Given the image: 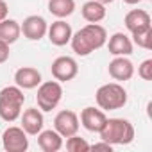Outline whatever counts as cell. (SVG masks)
<instances>
[{
	"label": "cell",
	"mask_w": 152,
	"mask_h": 152,
	"mask_svg": "<svg viewBox=\"0 0 152 152\" xmlns=\"http://www.w3.org/2000/svg\"><path fill=\"white\" fill-rule=\"evenodd\" d=\"M107 41V32L102 25L99 23H88L84 25L83 29H79L75 34H72V48L73 52L81 56V57H86L90 56L91 52L102 48Z\"/></svg>",
	"instance_id": "cell-1"
},
{
	"label": "cell",
	"mask_w": 152,
	"mask_h": 152,
	"mask_svg": "<svg viewBox=\"0 0 152 152\" xmlns=\"http://www.w3.org/2000/svg\"><path fill=\"white\" fill-rule=\"evenodd\" d=\"M99 134L111 145H129L134 140V127L125 118H107Z\"/></svg>",
	"instance_id": "cell-2"
},
{
	"label": "cell",
	"mask_w": 152,
	"mask_h": 152,
	"mask_svg": "<svg viewBox=\"0 0 152 152\" xmlns=\"http://www.w3.org/2000/svg\"><path fill=\"white\" fill-rule=\"evenodd\" d=\"M25 102L23 90L18 86H6L0 90V118L4 122H15L22 115Z\"/></svg>",
	"instance_id": "cell-3"
},
{
	"label": "cell",
	"mask_w": 152,
	"mask_h": 152,
	"mask_svg": "<svg viewBox=\"0 0 152 152\" xmlns=\"http://www.w3.org/2000/svg\"><path fill=\"white\" fill-rule=\"evenodd\" d=\"M95 100L102 111L122 109L127 104V91L120 83H107L97 90Z\"/></svg>",
	"instance_id": "cell-4"
},
{
	"label": "cell",
	"mask_w": 152,
	"mask_h": 152,
	"mask_svg": "<svg viewBox=\"0 0 152 152\" xmlns=\"http://www.w3.org/2000/svg\"><path fill=\"white\" fill-rule=\"evenodd\" d=\"M63 99V88L59 81H47L38 86L36 102L41 111H52L59 106Z\"/></svg>",
	"instance_id": "cell-5"
},
{
	"label": "cell",
	"mask_w": 152,
	"mask_h": 152,
	"mask_svg": "<svg viewBox=\"0 0 152 152\" xmlns=\"http://www.w3.org/2000/svg\"><path fill=\"white\" fill-rule=\"evenodd\" d=\"M50 72L54 75V79L59 83H68L72 79H75V75L79 73V66L77 61L70 56H59L52 61Z\"/></svg>",
	"instance_id": "cell-6"
},
{
	"label": "cell",
	"mask_w": 152,
	"mask_h": 152,
	"mask_svg": "<svg viewBox=\"0 0 152 152\" xmlns=\"http://www.w3.org/2000/svg\"><path fill=\"white\" fill-rule=\"evenodd\" d=\"M0 141L7 152H25L29 148V138L22 127H7L0 136Z\"/></svg>",
	"instance_id": "cell-7"
},
{
	"label": "cell",
	"mask_w": 152,
	"mask_h": 152,
	"mask_svg": "<svg viewBox=\"0 0 152 152\" xmlns=\"http://www.w3.org/2000/svg\"><path fill=\"white\" fill-rule=\"evenodd\" d=\"M54 129L63 138L77 134V131H79V116L73 111H70V109H63L54 118Z\"/></svg>",
	"instance_id": "cell-8"
},
{
	"label": "cell",
	"mask_w": 152,
	"mask_h": 152,
	"mask_svg": "<svg viewBox=\"0 0 152 152\" xmlns=\"http://www.w3.org/2000/svg\"><path fill=\"white\" fill-rule=\"evenodd\" d=\"M22 29V34L31 39V41H39L45 34H47V29H48V23L43 16L39 15H31L23 20V23L20 25Z\"/></svg>",
	"instance_id": "cell-9"
},
{
	"label": "cell",
	"mask_w": 152,
	"mask_h": 152,
	"mask_svg": "<svg viewBox=\"0 0 152 152\" xmlns=\"http://www.w3.org/2000/svg\"><path fill=\"white\" fill-rule=\"evenodd\" d=\"M107 72H109V75L115 81L125 83V81L132 79V75H134V64H132V61L127 56H115V59L107 66Z\"/></svg>",
	"instance_id": "cell-10"
},
{
	"label": "cell",
	"mask_w": 152,
	"mask_h": 152,
	"mask_svg": "<svg viewBox=\"0 0 152 152\" xmlns=\"http://www.w3.org/2000/svg\"><path fill=\"white\" fill-rule=\"evenodd\" d=\"M47 34H48V39H50L52 45H56V47H64L66 43H70L73 32H72L70 23H66L63 18H59L57 22H54V23L48 25Z\"/></svg>",
	"instance_id": "cell-11"
},
{
	"label": "cell",
	"mask_w": 152,
	"mask_h": 152,
	"mask_svg": "<svg viewBox=\"0 0 152 152\" xmlns=\"http://www.w3.org/2000/svg\"><path fill=\"white\" fill-rule=\"evenodd\" d=\"M106 120H107V116H106V111H102V109L84 107L81 111V124L90 132H100V129L104 127Z\"/></svg>",
	"instance_id": "cell-12"
},
{
	"label": "cell",
	"mask_w": 152,
	"mask_h": 152,
	"mask_svg": "<svg viewBox=\"0 0 152 152\" xmlns=\"http://www.w3.org/2000/svg\"><path fill=\"white\" fill-rule=\"evenodd\" d=\"M15 83L22 90H34L41 84V73L32 66H22L15 72Z\"/></svg>",
	"instance_id": "cell-13"
},
{
	"label": "cell",
	"mask_w": 152,
	"mask_h": 152,
	"mask_svg": "<svg viewBox=\"0 0 152 152\" xmlns=\"http://www.w3.org/2000/svg\"><path fill=\"white\" fill-rule=\"evenodd\" d=\"M20 116H22V129H23L27 134L36 136V134L43 129L45 120H43L41 109H38V107H29V109H25L23 115H20Z\"/></svg>",
	"instance_id": "cell-14"
},
{
	"label": "cell",
	"mask_w": 152,
	"mask_h": 152,
	"mask_svg": "<svg viewBox=\"0 0 152 152\" xmlns=\"http://www.w3.org/2000/svg\"><path fill=\"white\" fill-rule=\"evenodd\" d=\"M124 23H125L129 32H136V31L152 27L150 25V15L145 9H132V11H129L125 15V18H124Z\"/></svg>",
	"instance_id": "cell-15"
},
{
	"label": "cell",
	"mask_w": 152,
	"mask_h": 152,
	"mask_svg": "<svg viewBox=\"0 0 152 152\" xmlns=\"http://www.w3.org/2000/svg\"><path fill=\"white\" fill-rule=\"evenodd\" d=\"M107 43V50L113 56H131L132 54V41L124 32H115Z\"/></svg>",
	"instance_id": "cell-16"
},
{
	"label": "cell",
	"mask_w": 152,
	"mask_h": 152,
	"mask_svg": "<svg viewBox=\"0 0 152 152\" xmlns=\"http://www.w3.org/2000/svg\"><path fill=\"white\" fill-rule=\"evenodd\" d=\"M36 136H38L39 148L45 150V152H57L63 147V136L56 129H47V131L41 129Z\"/></svg>",
	"instance_id": "cell-17"
},
{
	"label": "cell",
	"mask_w": 152,
	"mask_h": 152,
	"mask_svg": "<svg viewBox=\"0 0 152 152\" xmlns=\"http://www.w3.org/2000/svg\"><path fill=\"white\" fill-rule=\"evenodd\" d=\"M81 13L88 23H99L106 18V6L99 0H88L81 7Z\"/></svg>",
	"instance_id": "cell-18"
},
{
	"label": "cell",
	"mask_w": 152,
	"mask_h": 152,
	"mask_svg": "<svg viewBox=\"0 0 152 152\" xmlns=\"http://www.w3.org/2000/svg\"><path fill=\"white\" fill-rule=\"evenodd\" d=\"M20 34H22V29H20V23L16 20L4 18L0 22V39L6 41L7 45H13L15 41H18Z\"/></svg>",
	"instance_id": "cell-19"
},
{
	"label": "cell",
	"mask_w": 152,
	"mask_h": 152,
	"mask_svg": "<svg viewBox=\"0 0 152 152\" xmlns=\"http://www.w3.org/2000/svg\"><path fill=\"white\" fill-rule=\"evenodd\" d=\"M48 11L56 18H66L75 11V0H48Z\"/></svg>",
	"instance_id": "cell-20"
},
{
	"label": "cell",
	"mask_w": 152,
	"mask_h": 152,
	"mask_svg": "<svg viewBox=\"0 0 152 152\" xmlns=\"http://www.w3.org/2000/svg\"><path fill=\"white\" fill-rule=\"evenodd\" d=\"M132 36V43L141 47V48H150V41H152V27H147V29H141V31H136V32H131Z\"/></svg>",
	"instance_id": "cell-21"
},
{
	"label": "cell",
	"mask_w": 152,
	"mask_h": 152,
	"mask_svg": "<svg viewBox=\"0 0 152 152\" xmlns=\"http://www.w3.org/2000/svg\"><path fill=\"white\" fill-rule=\"evenodd\" d=\"M66 150L68 152H86V150H90V143L84 138L73 134V136L66 138Z\"/></svg>",
	"instance_id": "cell-22"
},
{
	"label": "cell",
	"mask_w": 152,
	"mask_h": 152,
	"mask_svg": "<svg viewBox=\"0 0 152 152\" xmlns=\"http://www.w3.org/2000/svg\"><path fill=\"white\" fill-rule=\"evenodd\" d=\"M138 75L143 81H150L152 79V59H145L138 66Z\"/></svg>",
	"instance_id": "cell-23"
},
{
	"label": "cell",
	"mask_w": 152,
	"mask_h": 152,
	"mask_svg": "<svg viewBox=\"0 0 152 152\" xmlns=\"http://www.w3.org/2000/svg\"><path fill=\"white\" fill-rule=\"evenodd\" d=\"M7 59H9V45L0 39V64L6 63Z\"/></svg>",
	"instance_id": "cell-24"
},
{
	"label": "cell",
	"mask_w": 152,
	"mask_h": 152,
	"mask_svg": "<svg viewBox=\"0 0 152 152\" xmlns=\"http://www.w3.org/2000/svg\"><path fill=\"white\" fill-rule=\"evenodd\" d=\"M90 150H106V152H111V150H113V145L102 140L100 143H95V145H90Z\"/></svg>",
	"instance_id": "cell-25"
},
{
	"label": "cell",
	"mask_w": 152,
	"mask_h": 152,
	"mask_svg": "<svg viewBox=\"0 0 152 152\" xmlns=\"http://www.w3.org/2000/svg\"><path fill=\"white\" fill-rule=\"evenodd\" d=\"M7 13H9V7L6 4V0H0V22L4 18H7Z\"/></svg>",
	"instance_id": "cell-26"
},
{
	"label": "cell",
	"mask_w": 152,
	"mask_h": 152,
	"mask_svg": "<svg viewBox=\"0 0 152 152\" xmlns=\"http://www.w3.org/2000/svg\"><path fill=\"white\" fill-rule=\"evenodd\" d=\"M125 4H129V6H134V4H138V2H141V0H124Z\"/></svg>",
	"instance_id": "cell-27"
},
{
	"label": "cell",
	"mask_w": 152,
	"mask_h": 152,
	"mask_svg": "<svg viewBox=\"0 0 152 152\" xmlns=\"http://www.w3.org/2000/svg\"><path fill=\"white\" fill-rule=\"evenodd\" d=\"M99 2H102V4L106 6V4H111V2H115V0H99Z\"/></svg>",
	"instance_id": "cell-28"
}]
</instances>
